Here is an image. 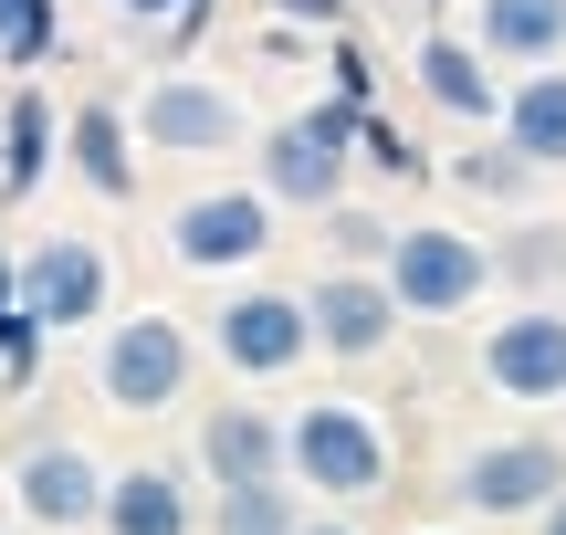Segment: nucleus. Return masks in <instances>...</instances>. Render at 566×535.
<instances>
[{
	"label": "nucleus",
	"instance_id": "nucleus-1",
	"mask_svg": "<svg viewBox=\"0 0 566 535\" xmlns=\"http://www.w3.org/2000/svg\"><path fill=\"white\" fill-rule=\"evenodd\" d=\"M283 483H304V494H378L388 483V431L357 410V399H304L294 420H283Z\"/></svg>",
	"mask_w": 566,
	"mask_h": 535
},
{
	"label": "nucleus",
	"instance_id": "nucleus-2",
	"mask_svg": "<svg viewBox=\"0 0 566 535\" xmlns=\"http://www.w3.org/2000/svg\"><path fill=\"white\" fill-rule=\"evenodd\" d=\"M95 399L126 420H158L189 399V326L179 315H116L95 347Z\"/></svg>",
	"mask_w": 566,
	"mask_h": 535
},
{
	"label": "nucleus",
	"instance_id": "nucleus-3",
	"mask_svg": "<svg viewBox=\"0 0 566 535\" xmlns=\"http://www.w3.org/2000/svg\"><path fill=\"white\" fill-rule=\"evenodd\" d=\"M346 168H357V105L325 95V105H304V116H283L273 137H263V200L325 210L346 189Z\"/></svg>",
	"mask_w": 566,
	"mask_h": 535
},
{
	"label": "nucleus",
	"instance_id": "nucleus-4",
	"mask_svg": "<svg viewBox=\"0 0 566 535\" xmlns=\"http://www.w3.org/2000/svg\"><path fill=\"white\" fill-rule=\"evenodd\" d=\"M451 494H462V515L483 525H525L535 504L566 494V452L546 431H504V441H472L462 462H451Z\"/></svg>",
	"mask_w": 566,
	"mask_h": 535
},
{
	"label": "nucleus",
	"instance_id": "nucleus-5",
	"mask_svg": "<svg viewBox=\"0 0 566 535\" xmlns=\"http://www.w3.org/2000/svg\"><path fill=\"white\" fill-rule=\"evenodd\" d=\"M378 284L399 294V315H462L472 294L493 284V263H483V242H472V231H430V221H409L399 242H388Z\"/></svg>",
	"mask_w": 566,
	"mask_h": 535
},
{
	"label": "nucleus",
	"instance_id": "nucleus-6",
	"mask_svg": "<svg viewBox=\"0 0 566 535\" xmlns=\"http://www.w3.org/2000/svg\"><path fill=\"white\" fill-rule=\"evenodd\" d=\"M126 126L147 147H168V158H221V147H242V95L210 84V74H158Z\"/></svg>",
	"mask_w": 566,
	"mask_h": 535
},
{
	"label": "nucleus",
	"instance_id": "nucleus-7",
	"mask_svg": "<svg viewBox=\"0 0 566 535\" xmlns=\"http://www.w3.org/2000/svg\"><path fill=\"white\" fill-rule=\"evenodd\" d=\"M168 252H179L189 273H242L273 252V200L263 189H200V200H179V221H168Z\"/></svg>",
	"mask_w": 566,
	"mask_h": 535
},
{
	"label": "nucleus",
	"instance_id": "nucleus-8",
	"mask_svg": "<svg viewBox=\"0 0 566 535\" xmlns=\"http://www.w3.org/2000/svg\"><path fill=\"white\" fill-rule=\"evenodd\" d=\"M11 305L32 315L42 336L95 326V315H105V252H95V242H74V231L32 242V252H21V273H11Z\"/></svg>",
	"mask_w": 566,
	"mask_h": 535
},
{
	"label": "nucleus",
	"instance_id": "nucleus-9",
	"mask_svg": "<svg viewBox=\"0 0 566 535\" xmlns=\"http://www.w3.org/2000/svg\"><path fill=\"white\" fill-rule=\"evenodd\" d=\"M11 504L42 535H84L95 504H105V473H95V452H74V441H21L11 452Z\"/></svg>",
	"mask_w": 566,
	"mask_h": 535
},
{
	"label": "nucleus",
	"instance_id": "nucleus-10",
	"mask_svg": "<svg viewBox=\"0 0 566 535\" xmlns=\"http://www.w3.org/2000/svg\"><path fill=\"white\" fill-rule=\"evenodd\" d=\"M210 347H221V368H242V378L304 368V347H315V326H304V294H273V284L231 294L221 326H210Z\"/></svg>",
	"mask_w": 566,
	"mask_h": 535
},
{
	"label": "nucleus",
	"instance_id": "nucleus-11",
	"mask_svg": "<svg viewBox=\"0 0 566 535\" xmlns=\"http://www.w3.org/2000/svg\"><path fill=\"white\" fill-rule=\"evenodd\" d=\"M483 378L504 399H525V410H546V399H566V305L546 294V305L504 315V326L483 336Z\"/></svg>",
	"mask_w": 566,
	"mask_h": 535
},
{
	"label": "nucleus",
	"instance_id": "nucleus-12",
	"mask_svg": "<svg viewBox=\"0 0 566 535\" xmlns=\"http://www.w3.org/2000/svg\"><path fill=\"white\" fill-rule=\"evenodd\" d=\"M304 326H315L325 357H388V336H399V294H388L378 273L336 263L325 284H304Z\"/></svg>",
	"mask_w": 566,
	"mask_h": 535
},
{
	"label": "nucleus",
	"instance_id": "nucleus-13",
	"mask_svg": "<svg viewBox=\"0 0 566 535\" xmlns=\"http://www.w3.org/2000/svg\"><path fill=\"white\" fill-rule=\"evenodd\" d=\"M95 525H105V535H200L189 473H179V462H137V473H105Z\"/></svg>",
	"mask_w": 566,
	"mask_h": 535
},
{
	"label": "nucleus",
	"instance_id": "nucleus-14",
	"mask_svg": "<svg viewBox=\"0 0 566 535\" xmlns=\"http://www.w3.org/2000/svg\"><path fill=\"white\" fill-rule=\"evenodd\" d=\"M200 473L221 483H283V420L252 410V399H221V410L200 420Z\"/></svg>",
	"mask_w": 566,
	"mask_h": 535
},
{
	"label": "nucleus",
	"instance_id": "nucleus-15",
	"mask_svg": "<svg viewBox=\"0 0 566 535\" xmlns=\"http://www.w3.org/2000/svg\"><path fill=\"white\" fill-rule=\"evenodd\" d=\"M409 74H420V95L441 105V116H462V126H493V105H504V74H493V53H483V42H462V32H430Z\"/></svg>",
	"mask_w": 566,
	"mask_h": 535
},
{
	"label": "nucleus",
	"instance_id": "nucleus-16",
	"mask_svg": "<svg viewBox=\"0 0 566 535\" xmlns=\"http://www.w3.org/2000/svg\"><path fill=\"white\" fill-rule=\"evenodd\" d=\"M493 126H504V147L535 168V179H546V168H566V63H535L525 84H504Z\"/></svg>",
	"mask_w": 566,
	"mask_h": 535
},
{
	"label": "nucleus",
	"instance_id": "nucleus-17",
	"mask_svg": "<svg viewBox=\"0 0 566 535\" xmlns=\"http://www.w3.org/2000/svg\"><path fill=\"white\" fill-rule=\"evenodd\" d=\"M63 158H74V179L95 200H137V126H126V105H74L63 116Z\"/></svg>",
	"mask_w": 566,
	"mask_h": 535
},
{
	"label": "nucleus",
	"instance_id": "nucleus-18",
	"mask_svg": "<svg viewBox=\"0 0 566 535\" xmlns=\"http://www.w3.org/2000/svg\"><path fill=\"white\" fill-rule=\"evenodd\" d=\"M472 42L493 63H556L566 53V0H483L472 11Z\"/></svg>",
	"mask_w": 566,
	"mask_h": 535
},
{
	"label": "nucleus",
	"instance_id": "nucleus-19",
	"mask_svg": "<svg viewBox=\"0 0 566 535\" xmlns=\"http://www.w3.org/2000/svg\"><path fill=\"white\" fill-rule=\"evenodd\" d=\"M53 147H63V126H53V105L32 95V84H21L11 95V116H0V189H42V168H53Z\"/></svg>",
	"mask_w": 566,
	"mask_h": 535
},
{
	"label": "nucleus",
	"instance_id": "nucleus-20",
	"mask_svg": "<svg viewBox=\"0 0 566 535\" xmlns=\"http://www.w3.org/2000/svg\"><path fill=\"white\" fill-rule=\"evenodd\" d=\"M483 263L504 273V284H525L535 305H546V294L566 284V221H525V231H504V242H493Z\"/></svg>",
	"mask_w": 566,
	"mask_h": 535
},
{
	"label": "nucleus",
	"instance_id": "nucleus-21",
	"mask_svg": "<svg viewBox=\"0 0 566 535\" xmlns=\"http://www.w3.org/2000/svg\"><path fill=\"white\" fill-rule=\"evenodd\" d=\"M294 483H231L221 504H210V535H294Z\"/></svg>",
	"mask_w": 566,
	"mask_h": 535
},
{
	"label": "nucleus",
	"instance_id": "nucleus-22",
	"mask_svg": "<svg viewBox=\"0 0 566 535\" xmlns=\"http://www.w3.org/2000/svg\"><path fill=\"white\" fill-rule=\"evenodd\" d=\"M441 179H451V189H472V200H525V189H535V168L514 158L504 137H493V147H462V158H451Z\"/></svg>",
	"mask_w": 566,
	"mask_h": 535
},
{
	"label": "nucleus",
	"instance_id": "nucleus-23",
	"mask_svg": "<svg viewBox=\"0 0 566 535\" xmlns=\"http://www.w3.org/2000/svg\"><path fill=\"white\" fill-rule=\"evenodd\" d=\"M357 158L378 168V179H430V158H420V137H409L399 116H378V105H357Z\"/></svg>",
	"mask_w": 566,
	"mask_h": 535
},
{
	"label": "nucleus",
	"instance_id": "nucleus-24",
	"mask_svg": "<svg viewBox=\"0 0 566 535\" xmlns=\"http://www.w3.org/2000/svg\"><path fill=\"white\" fill-rule=\"evenodd\" d=\"M388 242H399V231H388L378 210H346V200H325V252H336V263L378 273V263H388Z\"/></svg>",
	"mask_w": 566,
	"mask_h": 535
},
{
	"label": "nucleus",
	"instance_id": "nucleus-25",
	"mask_svg": "<svg viewBox=\"0 0 566 535\" xmlns=\"http://www.w3.org/2000/svg\"><path fill=\"white\" fill-rule=\"evenodd\" d=\"M53 42H63L53 0H11V11H0V63H42Z\"/></svg>",
	"mask_w": 566,
	"mask_h": 535
},
{
	"label": "nucleus",
	"instance_id": "nucleus-26",
	"mask_svg": "<svg viewBox=\"0 0 566 535\" xmlns=\"http://www.w3.org/2000/svg\"><path fill=\"white\" fill-rule=\"evenodd\" d=\"M32 368H42V326L21 305H0V378H11V389H32Z\"/></svg>",
	"mask_w": 566,
	"mask_h": 535
},
{
	"label": "nucleus",
	"instance_id": "nucleus-27",
	"mask_svg": "<svg viewBox=\"0 0 566 535\" xmlns=\"http://www.w3.org/2000/svg\"><path fill=\"white\" fill-rule=\"evenodd\" d=\"M325 63H336V95H346V105H367V84H378V63H367V42H336Z\"/></svg>",
	"mask_w": 566,
	"mask_h": 535
},
{
	"label": "nucleus",
	"instance_id": "nucleus-28",
	"mask_svg": "<svg viewBox=\"0 0 566 535\" xmlns=\"http://www.w3.org/2000/svg\"><path fill=\"white\" fill-rule=\"evenodd\" d=\"M273 11H283V21H304V32H336L346 0H273Z\"/></svg>",
	"mask_w": 566,
	"mask_h": 535
},
{
	"label": "nucleus",
	"instance_id": "nucleus-29",
	"mask_svg": "<svg viewBox=\"0 0 566 535\" xmlns=\"http://www.w3.org/2000/svg\"><path fill=\"white\" fill-rule=\"evenodd\" d=\"M525 525H535V535H566V494H556V504H535Z\"/></svg>",
	"mask_w": 566,
	"mask_h": 535
},
{
	"label": "nucleus",
	"instance_id": "nucleus-30",
	"mask_svg": "<svg viewBox=\"0 0 566 535\" xmlns=\"http://www.w3.org/2000/svg\"><path fill=\"white\" fill-rule=\"evenodd\" d=\"M294 535H346V525H294Z\"/></svg>",
	"mask_w": 566,
	"mask_h": 535
},
{
	"label": "nucleus",
	"instance_id": "nucleus-31",
	"mask_svg": "<svg viewBox=\"0 0 566 535\" xmlns=\"http://www.w3.org/2000/svg\"><path fill=\"white\" fill-rule=\"evenodd\" d=\"M0 11H11V0H0Z\"/></svg>",
	"mask_w": 566,
	"mask_h": 535
}]
</instances>
